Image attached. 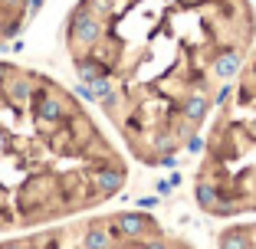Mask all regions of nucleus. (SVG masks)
Here are the masks:
<instances>
[{
	"label": "nucleus",
	"mask_w": 256,
	"mask_h": 249,
	"mask_svg": "<svg viewBox=\"0 0 256 249\" xmlns=\"http://www.w3.org/2000/svg\"><path fill=\"white\" fill-rule=\"evenodd\" d=\"M72 36L79 39V43H96L98 36H102V26H98V20L92 13H76L72 16Z\"/></svg>",
	"instance_id": "obj_1"
},
{
	"label": "nucleus",
	"mask_w": 256,
	"mask_h": 249,
	"mask_svg": "<svg viewBox=\"0 0 256 249\" xmlns=\"http://www.w3.org/2000/svg\"><path fill=\"white\" fill-rule=\"evenodd\" d=\"M220 249H250V243L240 230H230V233H224V240H220Z\"/></svg>",
	"instance_id": "obj_8"
},
{
	"label": "nucleus",
	"mask_w": 256,
	"mask_h": 249,
	"mask_svg": "<svg viewBox=\"0 0 256 249\" xmlns=\"http://www.w3.org/2000/svg\"><path fill=\"white\" fill-rule=\"evenodd\" d=\"M108 246H112L108 233H102V230H89V236H86V249H108Z\"/></svg>",
	"instance_id": "obj_9"
},
{
	"label": "nucleus",
	"mask_w": 256,
	"mask_h": 249,
	"mask_svg": "<svg viewBox=\"0 0 256 249\" xmlns=\"http://www.w3.org/2000/svg\"><path fill=\"white\" fill-rule=\"evenodd\" d=\"M96 187L102 197L115 194V190L122 187V171H112V167H106V171H96Z\"/></svg>",
	"instance_id": "obj_2"
},
{
	"label": "nucleus",
	"mask_w": 256,
	"mask_h": 249,
	"mask_svg": "<svg viewBox=\"0 0 256 249\" xmlns=\"http://www.w3.org/2000/svg\"><path fill=\"white\" fill-rule=\"evenodd\" d=\"M43 7V0H30V10H40Z\"/></svg>",
	"instance_id": "obj_15"
},
{
	"label": "nucleus",
	"mask_w": 256,
	"mask_h": 249,
	"mask_svg": "<svg viewBox=\"0 0 256 249\" xmlns=\"http://www.w3.org/2000/svg\"><path fill=\"white\" fill-rule=\"evenodd\" d=\"M188 151H190V154H200V151H204V138H200V135H194V138L188 141Z\"/></svg>",
	"instance_id": "obj_11"
},
{
	"label": "nucleus",
	"mask_w": 256,
	"mask_h": 249,
	"mask_svg": "<svg viewBox=\"0 0 256 249\" xmlns=\"http://www.w3.org/2000/svg\"><path fill=\"white\" fill-rule=\"evenodd\" d=\"M4 249H23V246H16V243H10V246H4Z\"/></svg>",
	"instance_id": "obj_16"
},
{
	"label": "nucleus",
	"mask_w": 256,
	"mask_h": 249,
	"mask_svg": "<svg viewBox=\"0 0 256 249\" xmlns=\"http://www.w3.org/2000/svg\"><path fill=\"white\" fill-rule=\"evenodd\" d=\"M115 227H118L122 233H128V236H138V233H144L148 220H144V217H135V213H122V217H115Z\"/></svg>",
	"instance_id": "obj_4"
},
{
	"label": "nucleus",
	"mask_w": 256,
	"mask_h": 249,
	"mask_svg": "<svg viewBox=\"0 0 256 249\" xmlns=\"http://www.w3.org/2000/svg\"><path fill=\"white\" fill-rule=\"evenodd\" d=\"M214 72H217L220 79H234L236 72H240V53H224L217 59V66H214Z\"/></svg>",
	"instance_id": "obj_5"
},
{
	"label": "nucleus",
	"mask_w": 256,
	"mask_h": 249,
	"mask_svg": "<svg viewBox=\"0 0 256 249\" xmlns=\"http://www.w3.org/2000/svg\"><path fill=\"white\" fill-rule=\"evenodd\" d=\"M79 76H82V82H92V79H98V69L96 66H79Z\"/></svg>",
	"instance_id": "obj_10"
},
{
	"label": "nucleus",
	"mask_w": 256,
	"mask_h": 249,
	"mask_svg": "<svg viewBox=\"0 0 256 249\" xmlns=\"http://www.w3.org/2000/svg\"><path fill=\"white\" fill-rule=\"evenodd\" d=\"M226 98H230V85H224V89H220V92H217V105H224Z\"/></svg>",
	"instance_id": "obj_13"
},
{
	"label": "nucleus",
	"mask_w": 256,
	"mask_h": 249,
	"mask_svg": "<svg viewBox=\"0 0 256 249\" xmlns=\"http://www.w3.org/2000/svg\"><path fill=\"white\" fill-rule=\"evenodd\" d=\"M138 204H142V210H151V207H158V197H142Z\"/></svg>",
	"instance_id": "obj_12"
},
{
	"label": "nucleus",
	"mask_w": 256,
	"mask_h": 249,
	"mask_svg": "<svg viewBox=\"0 0 256 249\" xmlns=\"http://www.w3.org/2000/svg\"><path fill=\"white\" fill-rule=\"evenodd\" d=\"M197 204L207 207V210H214V207L220 204V200H217V190H214L210 184H197Z\"/></svg>",
	"instance_id": "obj_7"
},
{
	"label": "nucleus",
	"mask_w": 256,
	"mask_h": 249,
	"mask_svg": "<svg viewBox=\"0 0 256 249\" xmlns=\"http://www.w3.org/2000/svg\"><path fill=\"white\" fill-rule=\"evenodd\" d=\"M207 108H210V102L204 95H190L188 102H184V118L188 121H200L204 115H207Z\"/></svg>",
	"instance_id": "obj_6"
},
{
	"label": "nucleus",
	"mask_w": 256,
	"mask_h": 249,
	"mask_svg": "<svg viewBox=\"0 0 256 249\" xmlns=\"http://www.w3.org/2000/svg\"><path fill=\"white\" fill-rule=\"evenodd\" d=\"M144 249H168V246H164V243H148Z\"/></svg>",
	"instance_id": "obj_14"
},
{
	"label": "nucleus",
	"mask_w": 256,
	"mask_h": 249,
	"mask_svg": "<svg viewBox=\"0 0 256 249\" xmlns=\"http://www.w3.org/2000/svg\"><path fill=\"white\" fill-rule=\"evenodd\" d=\"M36 115H40L43 121H60V118H62V102H60L56 95H43V98L36 102Z\"/></svg>",
	"instance_id": "obj_3"
}]
</instances>
